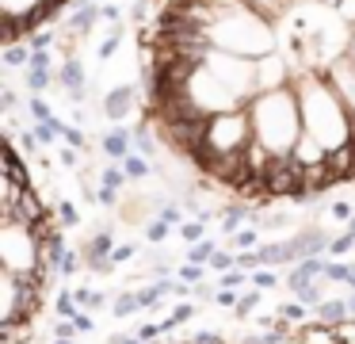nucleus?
I'll return each instance as SVG.
<instances>
[{
    "instance_id": "nucleus-42",
    "label": "nucleus",
    "mask_w": 355,
    "mask_h": 344,
    "mask_svg": "<svg viewBox=\"0 0 355 344\" xmlns=\"http://www.w3.org/2000/svg\"><path fill=\"white\" fill-rule=\"evenodd\" d=\"M54 344H73V341H54Z\"/></svg>"
},
{
    "instance_id": "nucleus-30",
    "label": "nucleus",
    "mask_w": 355,
    "mask_h": 344,
    "mask_svg": "<svg viewBox=\"0 0 355 344\" xmlns=\"http://www.w3.org/2000/svg\"><path fill=\"white\" fill-rule=\"evenodd\" d=\"M134 252H138V245H130V241H126V245H115V252H111V260H115V264H126V260H130Z\"/></svg>"
},
{
    "instance_id": "nucleus-31",
    "label": "nucleus",
    "mask_w": 355,
    "mask_h": 344,
    "mask_svg": "<svg viewBox=\"0 0 355 344\" xmlns=\"http://www.w3.org/2000/svg\"><path fill=\"white\" fill-rule=\"evenodd\" d=\"M58 218H62L65 226H77L80 214H77V206H73V203H62V206H58Z\"/></svg>"
},
{
    "instance_id": "nucleus-38",
    "label": "nucleus",
    "mask_w": 355,
    "mask_h": 344,
    "mask_svg": "<svg viewBox=\"0 0 355 344\" xmlns=\"http://www.w3.org/2000/svg\"><path fill=\"white\" fill-rule=\"evenodd\" d=\"M161 218L164 222H180V211H176V206H161Z\"/></svg>"
},
{
    "instance_id": "nucleus-26",
    "label": "nucleus",
    "mask_w": 355,
    "mask_h": 344,
    "mask_svg": "<svg viewBox=\"0 0 355 344\" xmlns=\"http://www.w3.org/2000/svg\"><path fill=\"white\" fill-rule=\"evenodd\" d=\"M80 329H77V321H69V318H62V321H54V341H73Z\"/></svg>"
},
{
    "instance_id": "nucleus-23",
    "label": "nucleus",
    "mask_w": 355,
    "mask_h": 344,
    "mask_svg": "<svg viewBox=\"0 0 355 344\" xmlns=\"http://www.w3.org/2000/svg\"><path fill=\"white\" fill-rule=\"evenodd\" d=\"M355 249V237L352 234H340V237H332L329 241V256H344V252H352Z\"/></svg>"
},
{
    "instance_id": "nucleus-33",
    "label": "nucleus",
    "mask_w": 355,
    "mask_h": 344,
    "mask_svg": "<svg viewBox=\"0 0 355 344\" xmlns=\"http://www.w3.org/2000/svg\"><path fill=\"white\" fill-rule=\"evenodd\" d=\"M214 298H218V306H237V302H241V295H237L233 287H222Z\"/></svg>"
},
{
    "instance_id": "nucleus-3",
    "label": "nucleus",
    "mask_w": 355,
    "mask_h": 344,
    "mask_svg": "<svg viewBox=\"0 0 355 344\" xmlns=\"http://www.w3.org/2000/svg\"><path fill=\"white\" fill-rule=\"evenodd\" d=\"M291 241H294V249H298V260H306V256H321V252H329L332 237L324 234V229L309 226V229H302V234H294Z\"/></svg>"
},
{
    "instance_id": "nucleus-11",
    "label": "nucleus",
    "mask_w": 355,
    "mask_h": 344,
    "mask_svg": "<svg viewBox=\"0 0 355 344\" xmlns=\"http://www.w3.org/2000/svg\"><path fill=\"white\" fill-rule=\"evenodd\" d=\"M141 302H138V290H123L119 298H111V313L115 318H130V313H138Z\"/></svg>"
},
{
    "instance_id": "nucleus-43",
    "label": "nucleus",
    "mask_w": 355,
    "mask_h": 344,
    "mask_svg": "<svg viewBox=\"0 0 355 344\" xmlns=\"http://www.w3.org/2000/svg\"><path fill=\"white\" fill-rule=\"evenodd\" d=\"M352 290H355V275H352Z\"/></svg>"
},
{
    "instance_id": "nucleus-37",
    "label": "nucleus",
    "mask_w": 355,
    "mask_h": 344,
    "mask_svg": "<svg viewBox=\"0 0 355 344\" xmlns=\"http://www.w3.org/2000/svg\"><path fill=\"white\" fill-rule=\"evenodd\" d=\"M73 321H77V329H80V333H88V329H92V318H88L85 310H80V313H77V318H73Z\"/></svg>"
},
{
    "instance_id": "nucleus-40",
    "label": "nucleus",
    "mask_w": 355,
    "mask_h": 344,
    "mask_svg": "<svg viewBox=\"0 0 355 344\" xmlns=\"http://www.w3.org/2000/svg\"><path fill=\"white\" fill-rule=\"evenodd\" d=\"M347 306H352V318H355V290H352V298H347Z\"/></svg>"
},
{
    "instance_id": "nucleus-19",
    "label": "nucleus",
    "mask_w": 355,
    "mask_h": 344,
    "mask_svg": "<svg viewBox=\"0 0 355 344\" xmlns=\"http://www.w3.org/2000/svg\"><path fill=\"white\" fill-rule=\"evenodd\" d=\"M58 313H62V318H77V313H80V306H77V295H69V290H62V295H58Z\"/></svg>"
},
{
    "instance_id": "nucleus-17",
    "label": "nucleus",
    "mask_w": 355,
    "mask_h": 344,
    "mask_svg": "<svg viewBox=\"0 0 355 344\" xmlns=\"http://www.w3.org/2000/svg\"><path fill=\"white\" fill-rule=\"evenodd\" d=\"M126 180H130V176H126V172H123V168H119V165L103 168V191H119V188H123Z\"/></svg>"
},
{
    "instance_id": "nucleus-25",
    "label": "nucleus",
    "mask_w": 355,
    "mask_h": 344,
    "mask_svg": "<svg viewBox=\"0 0 355 344\" xmlns=\"http://www.w3.org/2000/svg\"><path fill=\"white\" fill-rule=\"evenodd\" d=\"M256 306H260V290H248V295H241V302L233 306V310H237V318H248Z\"/></svg>"
},
{
    "instance_id": "nucleus-10",
    "label": "nucleus",
    "mask_w": 355,
    "mask_h": 344,
    "mask_svg": "<svg viewBox=\"0 0 355 344\" xmlns=\"http://www.w3.org/2000/svg\"><path fill=\"white\" fill-rule=\"evenodd\" d=\"M58 81H62L65 88H69L73 96H77V92L85 88V73H80V61H77V58H69V61H65V65H62V73H58Z\"/></svg>"
},
{
    "instance_id": "nucleus-28",
    "label": "nucleus",
    "mask_w": 355,
    "mask_h": 344,
    "mask_svg": "<svg viewBox=\"0 0 355 344\" xmlns=\"http://www.w3.org/2000/svg\"><path fill=\"white\" fill-rule=\"evenodd\" d=\"M27 84H31V92H42L50 84V69H27Z\"/></svg>"
},
{
    "instance_id": "nucleus-24",
    "label": "nucleus",
    "mask_w": 355,
    "mask_h": 344,
    "mask_svg": "<svg viewBox=\"0 0 355 344\" xmlns=\"http://www.w3.org/2000/svg\"><path fill=\"white\" fill-rule=\"evenodd\" d=\"M168 229H172V222H164V218H153V222L146 226V237L157 245V241H164V237H168Z\"/></svg>"
},
{
    "instance_id": "nucleus-20",
    "label": "nucleus",
    "mask_w": 355,
    "mask_h": 344,
    "mask_svg": "<svg viewBox=\"0 0 355 344\" xmlns=\"http://www.w3.org/2000/svg\"><path fill=\"white\" fill-rule=\"evenodd\" d=\"M191 313H195V302H180L176 310H172V318H168V321H161L164 333H168V329H176V325H184V321L191 318Z\"/></svg>"
},
{
    "instance_id": "nucleus-22",
    "label": "nucleus",
    "mask_w": 355,
    "mask_h": 344,
    "mask_svg": "<svg viewBox=\"0 0 355 344\" xmlns=\"http://www.w3.org/2000/svg\"><path fill=\"white\" fill-rule=\"evenodd\" d=\"M248 279L256 283V290H271V287H275V272H271V268H256V272H248Z\"/></svg>"
},
{
    "instance_id": "nucleus-32",
    "label": "nucleus",
    "mask_w": 355,
    "mask_h": 344,
    "mask_svg": "<svg viewBox=\"0 0 355 344\" xmlns=\"http://www.w3.org/2000/svg\"><path fill=\"white\" fill-rule=\"evenodd\" d=\"M202 279V268L199 264H184L180 268V283H199Z\"/></svg>"
},
{
    "instance_id": "nucleus-27",
    "label": "nucleus",
    "mask_w": 355,
    "mask_h": 344,
    "mask_svg": "<svg viewBox=\"0 0 355 344\" xmlns=\"http://www.w3.org/2000/svg\"><path fill=\"white\" fill-rule=\"evenodd\" d=\"M80 256H85V252H73V249H65V256L58 260V272H62V275H73V272L80 268Z\"/></svg>"
},
{
    "instance_id": "nucleus-21",
    "label": "nucleus",
    "mask_w": 355,
    "mask_h": 344,
    "mask_svg": "<svg viewBox=\"0 0 355 344\" xmlns=\"http://www.w3.org/2000/svg\"><path fill=\"white\" fill-rule=\"evenodd\" d=\"M275 313H279V318H286L291 325H298V321H306V306H302V302H283Z\"/></svg>"
},
{
    "instance_id": "nucleus-8",
    "label": "nucleus",
    "mask_w": 355,
    "mask_h": 344,
    "mask_svg": "<svg viewBox=\"0 0 355 344\" xmlns=\"http://www.w3.org/2000/svg\"><path fill=\"white\" fill-rule=\"evenodd\" d=\"M103 153L115 161H126L130 157V138H126V130H111L107 138H103Z\"/></svg>"
},
{
    "instance_id": "nucleus-14",
    "label": "nucleus",
    "mask_w": 355,
    "mask_h": 344,
    "mask_svg": "<svg viewBox=\"0 0 355 344\" xmlns=\"http://www.w3.org/2000/svg\"><path fill=\"white\" fill-rule=\"evenodd\" d=\"M73 295H77V306L80 310H100V306H107V295H103V290H73Z\"/></svg>"
},
{
    "instance_id": "nucleus-9",
    "label": "nucleus",
    "mask_w": 355,
    "mask_h": 344,
    "mask_svg": "<svg viewBox=\"0 0 355 344\" xmlns=\"http://www.w3.org/2000/svg\"><path fill=\"white\" fill-rule=\"evenodd\" d=\"M35 325L31 321H12V325H0V344H24L31 341Z\"/></svg>"
},
{
    "instance_id": "nucleus-29",
    "label": "nucleus",
    "mask_w": 355,
    "mask_h": 344,
    "mask_svg": "<svg viewBox=\"0 0 355 344\" xmlns=\"http://www.w3.org/2000/svg\"><path fill=\"white\" fill-rule=\"evenodd\" d=\"M210 264H214V272H233V268H237V256H230V252H214Z\"/></svg>"
},
{
    "instance_id": "nucleus-1",
    "label": "nucleus",
    "mask_w": 355,
    "mask_h": 344,
    "mask_svg": "<svg viewBox=\"0 0 355 344\" xmlns=\"http://www.w3.org/2000/svg\"><path fill=\"white\" fill-rule=\"evenodd\" d=\"M248 119H252V134L271 157H291L298 138L306 134L302 126V104H298V92L286 84V88H271L260 92L245 104Z\"/></svg>"
},
{
    "instance_id": "nucleus-35",
    "label": "nucleus",
    "mask_w": 355,
    "mask_h": 344,
    "mask_svg": "<svg viewBox=\"0 0 355 344\" xmlns=\"http://www.w3.org/2000/svg\"><path fill=\"white\" fill-rule=\"evenodd\" d=\"M233 241L241 245V252H248V249H256V234L248 229V234H233Z\"/></svg>"
},
{
    "instance_id": "nucleus-4",
    "label": "nucleus",
    "mask_w": 355,
    "mask_h": 344,
    "mask_svg": "<svg viewBox=\"0 0 355 344\" xmlns=\"http://www.w3.org/2000/svg\"><path fill=\"white\" fill-rule=\"evenodd\" d=\"M130 107H134V88H111L107 92V99H103V115L107 119H126L130 115Z\"/></svg>"
},
{
    "instance_id": "nucleus-18",
    "label": "nucleus",
    "mask_w": 355,
    "mask_h": 344,
    "mask_svg": "<svg viewBox=\"0 0 355 344\" xmlns=\"http://www.w3.org/2000/svg\"><path fill=\"white\" fill-rule=\"evenodd\" d=\"M180 234H184V241H191V245L207 241V226H202V218H195V222H184V226H180Z\"/></svg>"
},
{
    "instance_id": "nucleus-36",
    "label": "nucleus",
    "mask_w": 355,
    "mask_h": 344,
    "mask_svg": "<svg viewBox=\"0 0 355 344\" xmlns=\"http://www.w3.org/2000/svg\"><path fill=\"white\" fill-rule=\"evenodd\" d=\"M332 218H352V206H347V203H332Z\"/></svg>"
},
{
    "instance_id": "nucleus-15",
    "label": "nucleus",
    "mask_w": 355,
    "mask_h": 344,
    "mask_svg": "<svg viewBox=\"0 0 355 344\" xmlns=\"http://www.w3.org/2000/svg\"><path fill=\"white\" fill-rule=\"evenodd\" d=\"M355 268L352 264H336V260H329V268H324V279L329 283H352Z\"/></svg>"
},
{
    "instance_id": "nucleus-16",
    "label": "nucleus",
    "mask_w": 355,
    "mask_h": 344,
    "mask_svg": "<svg viewBox=\"0 0 355 344\" xmlns=\"http://www.w3.org/2000/svg\"><path fill=\"white\" fill-rule=\"evenodd\" d=\"M123 172L130 176V180H141V176H149V165H146V157H141V153H130V157L123 161Z\"/></svg>"
},
{
    "instance_id": "nucleus-6",
    "label": "nucleus",
    "mask_w": 355,
    "mask_h": 344,
    "mask_svg": "<svg viewBox=\"0 0 355 344\" xmlns=\"http://www.w3.org/2000/svg\"><path fill=\"white\" fill-rule=\"evenodd\" d=\"M298 344H340V333H336V325L313 321V325L298 329Z\"/></svg>"
},
{
    "instance_id": "nucleus-12",
    "label": "nucleus",
    "mask_w": 355,
    "mask_h": 344,
    "mask_svg": "<svg viewBox=\"0 0 355 344\" xmlns=\"http://www.w3.org/2000/svg\"><path fill=\"white\" fill-rule=\"evenodd\" d=\"M214 252H218L214 241H199V245H191V252H187L184 260H187V264H199L202 268V264H210V260H214Z\"/></svg>"
},
{
    "instance_id": "nucleus-5",
    "label": "nucleus",
    "mask_w": 355,
    "mask_h": 344,
    "mask_svg": "<svg viewBox=\"0 0 355 344\" xmlns=\"http://www.w3.org/2000/svg\"><path fill=\"white\" fill-rule=\"evenodd\" d=\"M313 313H317V321H324V325H340V321L352 318V306H347V298H324Z\"/></svg>"
},
{
    "instance_id": "nucleus-7",
    "label": "nucleus",
    "mask_w": 355,
    "mask_h": 344,
    "mask_svg": "<svg viewBox=\"0 0 355 344\" xmlns=\"http://www.w3.org/2000/svg\"><path fill=\"white\" fill-rule=\"evenodd\" d=\"M80 252H85V260H96V256H111L115 252V237H111V229H100L96 237H88L85 245H80Z\"/></svg>"
},
{
    "instance_id": "nucleus-41",
    "label": "nucleus",
    "mask_w": 355,
    "mask_h": 344,
    "mask_svg": "<svg viewBox=\"0 0 355 344\" xmlns=\"http://www.w3.org/2000/svg\"><path fill=\"white\" fill-rule=\"evenodd\" d=\"M347 234H352V237H355V218H352V226H347Z\"/></svg>"
},
{
    "instance_id": "nucleus-39",
    "label": "nucleus",
    "mask_w": 355,
    "mask_h": 344,
    "mask_svg": "<svg viewBox=\"0 0 355 344\" xmlns=\"http://www.w3.org/2000/svg\"><path fill=\"white\" fill-rule=\"evenodd\" d=\"M111 344H141V341H138V336H123V333H115V336H111Z\"/></svg>"
},
{
    "instance_id": "nucleus-13",
    "label": "nucleus",
    "mask_w": 355,
    "mask_h": 344,
    "mask_svg": "<svg viewBox=\"0 0 355 344\" xmlns=\"http://www.w3.org/2000/svg\"><path fill=\"white\" fill-rule=\"evenodd\" d=\"M294 298H298V302L302 306H313V310H317V306H321L324 302V295H321V283H306V287H298V290H294Z\"/></svg>"
},
{
    "instance_id": "nucleus-34",
    "label": "nucleus",
    "mask_w": 355,
    "mask_h": 344,
    "mask_svg": "<svg viewBox=\"0 0 355 344\" xmlns=\"http://www.w3.org/2000/svg\"><path fill=\"white\" fill-rule=\"evenodd\" d=\"M237 283H245V272H241V268H233V272H222V287H237Z\"/></svg>"
},
{
    "instance_id": "nucleus-44",
    "label": "nucleus",
    "mask_w": 355,
    "mask_h": 344,
    "mask_svg": "<svg viewBox=\"0 0 355 344\" xmlns=\"http://www.w3.org/2000/svg\"><path fill=\"white\" fill-rule=\"evenodd\" d=\"M352 58H355V42H352Z\"/></svg>"
},
{
    "instance_id": "nucleus-2",
    "label": "nucleus",
    "mask_w": 355,
    "mask_h": 344,
    "mask_svg": "<svg viewBox=\"0 0 355 344\" xmlns=\"http://www.w3.org/2000/svg\"><path fill=\"white\" fill-rule=\"evenodd\" d=\"M0 264L4 272L31 275L42 264V237L27 222H4L0 226Z\"/></svg>"
}]
</instances>
